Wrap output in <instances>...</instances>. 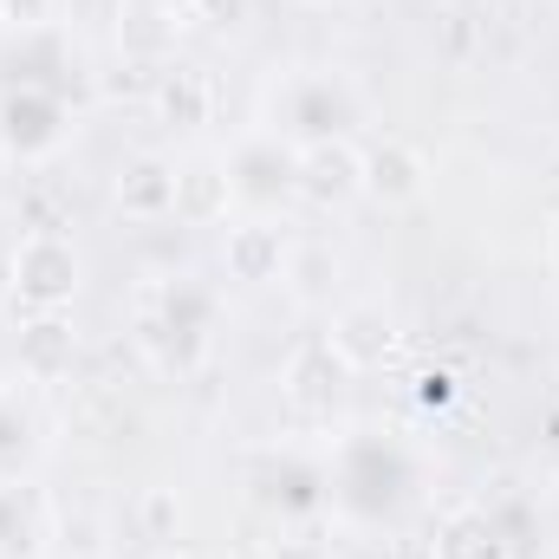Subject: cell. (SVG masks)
Segmentation results:
<instances>
[{
	"instance_id": "obj_1",
	"label": "cell",
	"mask_w": 559,
	"mask_h": 559,
	"mask_svg": "<svg viewBox=\"0 0 559 559\" xmlns=\"http://www.w3.org/2000/svg\"><path fill=\"white\" fill-rule=\"evenodd\" d=\"M85 286V254L59 235V228H33L13 241L7 254V306L26 319H46V312H66Z\"/></svg>"
},
{
	"instance_id": "obj_2",
	"label": "cell",
	"mask_w": 559,
	"mask_h": 559,
	"mask_svg": "<svg viewBox=\"0 0 559 559\" xmlns=\"http://www.w3.org/2000/svg\"><path fill=\"white\" fill-rule=\"evenodd\" d=\"M293 189H299L312 209L365 202V143L352 138V131L306 138L299 150H293Z\"/></svg>"
},
{
	"instance_id": "obj_3",
	"label": "cell",
	"mask_w": 559,
	"mask_h": 559,
	"mask_svg": "<svg viewBox=\"0 0 559 559\" xmlns=\"http://www.w3.org/2000/svg\"><path fill=\"white\" fill-rule=\"evenodd\" d=\"M352 378H358V371L332 352V338H306V345H293V358H286V371H280V391H286V404H293V411L325 417V411H338V404H345Z\"/></svg>"
},
{
	"instance_id": "obj_4",
	"label": "cell",
	"mask_w": 559,
	"mask_h": 559,
	"mask_svg": "<svg viewBox=\"0 0 559 559\" xmlns=\"http://www.w3.org/2000/svg\"><path fill=\"white\" fill-rule=\"evenodd\" d=\"M222 267H228V280H241V286H280L286 267H293V241H286V228L267 222V215L228 222L222 228Z\"/></svg>"
},
{
	"instance_id": "obj_5",
	"label": "cell",
	"mask_w": 559,
	"mask_h": 559,
	"mask_svg": "<svg viewBox=\"0 0 559 559\" xmlns=\"http://www.w3.org/2000/svg\"><path fill=\"white\" fill-rule=\"evenodd\" d=\"M429 195V156L404 138L365 143V202L378 209H417Z\"/></svg>"
},
{
	"instance_id": "obj_6",
	"label": "cell",
	"mask_w": 559,
	"mask_h": 559,
	"mask_svg": "<svg viewBox=\"0 0 559 559\" xmlns=\"http://www.w3.org/2000/svg\"><path fill=\"white\" fill-rule=\"evenodd\" d=\"M325 338H332V352H338L352 371H378V365L397 358V319H391L384 306H371V299L338 306L332 325H325Z\"/></svg>"
},
{
	"instance_id": "obj_7",
	"label": "cell",
	"mask_w": 559,
	"mask_h": 559,
	"mask_svg": "<svg viewBox=\"0 0 559 559\" xmlns=\"http://www.w3.org/2000/svg\"><path fill=\"white\" fill-rule=\"evenodd\" d=\"M235 169L215 156H189L176 163V222L182 228H222L235 215Z\"/></svg>"
},
{
	"instance_id": "obj_8",
	"label": "cell",
	"mask_w": 559,
	"mask_h": 559,
	"mask_svg": "<svg viewBox=\"0 0 559 559\" xmlns=\"http://www.w3.org/2000/svg\"><path fill=\"white\" fill-rule=\"evenodd\" d=\"M111 202H118L124 222H176V163L131 156L111 182Z\"/></svg>"
},
{
	"instance_id": "obj_9",
	"label": "cell",
	"mask_w": 559,
	"mask_h": 559,
	"mask_svg": "<svg viewBox=\"0 0 559 559\" xmlns=\"http://www.w3.org/2000/svg\"><path fill=\"white\" fill-rule=\"evenodd\" d=\"M429 559H508V540H501V527H495L488 508H449L436 521Z\"/></svg>"
},
{
	"instance_id": "obj_10",
	"label": "cell",
	"mask_w": 559,
	"mask_h": 559,
	"mask_svg": "<svg viewBox=\"0 0 559 559\" xmlns=\"http://www.w3.org/2000/svg\"><path fill=\"white\" fill-rule=\"evenodd\" d=\"M72 352H79V338H72V319L66 312H46V319H26L20 325V371L26 378H39V384L66 378L72 371Z\"/></svg>"
},
{
	"instance_id": "obj_11",
	"label": "cell",
	"mask_w": 559,
	"mask_h": 559,
	"mask_svg": "<svg viewBox=\"0 0 559 559\" xmlns=\"http://www.w3.org/2000/svg\"><path fill=\"white\" fill-rule=\"evenodd\" d=\"M156 105H163V118H182V124H202V111H209V79L195 72V66H176L163 85H156Z\"/></svg>"
},
{
	"instance_id": "obj_12",
	"label": "cell",
	"mask_w": 559,
	"mask_h": 559,
	"mask_svg": "<svg viewBox=\"0 0 559 559\" xmlns=\"http://www.w3.org/2000/svg\"><path fill=\"white\" fill-rule=\"evenodd\" d=\"M138 514H143V534H150V540H176L182 508H176V495H169V488H150V495L138 501Z\"/></svg>"
},
{
	"instance_id": "obj_13",
	"label": "cell",
	"mask_w": 559,
	"mask_h": 559,
	"mask_svg": "<svg viewBox=\"0 0 559 559\" xmlns=\"http://www.w3.org/2000/svg\"><path fill=\"white\" fill-rule=\"evenodd\" d=\"M0 20L7 26H46L52 20V0H0Z\"/></svg>"
},
{
	"instance_id": "obj_14",
	"label": "cell",
	"mask_w": 559,
	"mask_h": 559,
	"mask_svg": "<svg viewBox=\"0 0 559 559\" xmlns=\"http://www.w3.org/2000/svg\"><path fill=\"white\" fill-rule=\"evenodd\" d=\"M261 559H325V547L319 540H274Z\"/></svg>"
},
{
	"instance_id": "obj_15",
	"label": "cell",
	"mask_w": 559,
	"mask_h": 559,
	"mask_svg": "<svg viewBox=\"0 0 559 559\" xmlns=\"http://www.w3.org/2000/svg\"><path fill=\"white\" fill-rule=\"evenodd\" d=\"M547 267H554V274H559V215H554V222H547Z\"/></svg>"
},
{
	"instance_id": "obj_16",
	"label": "cell",
	"mask_w": 559,
	"mask_h": 559,
	"mask_svg": "<svg viewBox=\"0 0 559 559\" xmlns=\"http://www.w3.org/2000/svg\"><path fill=\"white\" fill-rule=\"evenodd\" d=\"M156 559H202V554H189V547H169V554H156Z\"/></svg>"
},
{
	"instance_id": "obj_17",
	"label": "cell",
	"mask_w": 559,
	"mask_h": 559,
	"mask_svg": "<svg viewBox=\"0 0 559 559\" xmlns=\"http://www.w3.org/2000/svg\"><path fill=\"white\" fill-rule=\"evenodd\" d=\"M306 7H332V0H306Z\"/></svg>"
}]
</instances>
